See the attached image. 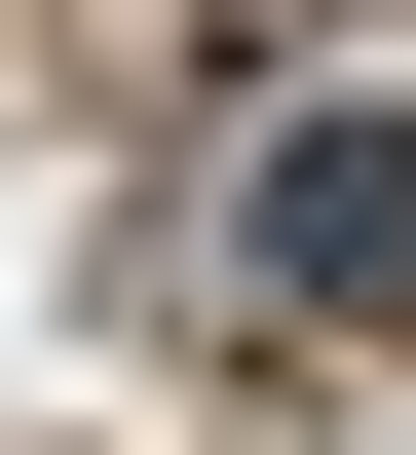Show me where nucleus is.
Segmentation results:
<instances>
[{
  "mask_svg": "<svg viewBox=\"0 0 416 455\" xmlns=\"http://www.w3.org/2000/svg\"><path fill=\"white\" fill-rule=\"evenodd\" d=\"M227 266H265V341H416V114H265Z\"/></svg>",
  "mask_w": 416,
  "mask_h": 455,
  "instance_id": "1",
  "label": "nucleus"
}]
</instances>
